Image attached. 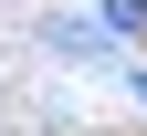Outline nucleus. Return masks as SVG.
<instances>
[{
    "instance_id": "1",
    "label": "nucleus",
    "mask_w": 147,
    "mask_h": 136,
    "mask_svg": "<svg viewBox=\"0 0 147 136\" xmlns=\"http://www.w3.org/2000/svg\"><path fill=\"white\" fill-rule=\"evenodd\" d=\"M105 21L116 31H147V0H105Z\"/></svg>"
}]
</instances>
